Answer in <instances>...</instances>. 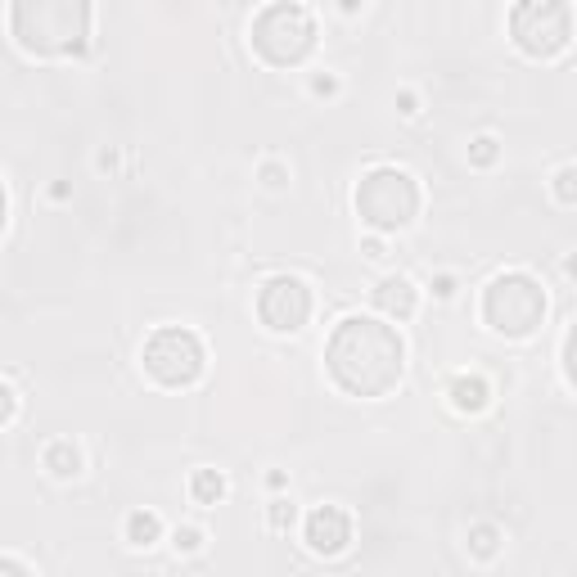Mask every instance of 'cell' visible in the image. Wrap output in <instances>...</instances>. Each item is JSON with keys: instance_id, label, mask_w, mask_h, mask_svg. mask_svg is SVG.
<instances>
[{"instance_id": "cell-20", "label": "cell", "mask_w": 577, "mask_h": 577, "mask_svg": "<svg viewBox=\"0 0 577 577\" xmlns=\"http://www.w3.org/2000/svg\"><path fill=\"white\" fill-rule=\"evenodd\" d=\"M172 542H176V551H185V555H190V551H199V546H204V532H199V528H176V537H172Z\"/></svg>"}, {"instance_id": "cell-5", "label": "cell", "mask_w": 577, "mask_h": 577, "mask_svg": "<svg viewBox=\"0 0 577 577\" xmlns=\"http://www.w3.org/2000/svg\"><path fill=\"white\" fill-rule=\"evenodd\" d=\"M482 321L505 339H528L546 321V289L523 271L496 275L482 293Z\"/></svg>"}, {"instance_id": "cell-24", "label": "cell", "mask_w": 577, "mask_h": 577, "mask_svg": "<svg viewBox=\"0 0 577 577\" xmlns=\"http://www.w3.org/2000/svg\"><path fill=\"white\" fill-rule=\"evenodd\" d=\"M433 293H438V298H452V293H456V280H452V275H443V280L433 284Z\"/></svg>"}, {"instance_id": "cell-9", "label": "cell", "mask_w": 577, "mask_h": 577, "mask_svg": "<svg viewBox=\"0 0 577 577\" xmlns=\"http://www.w3.org/2000/svg\"><path fill=\"white\" fill-rule=\"evenodd\" d=\"M347 542H352V519H347V510H339V505H316V510L307 514V546H312L316 555H343Z\"/></svg>"}, {"instance_id": "cell-18", "label": "cell", "mask_w": 577, "mask_h": 577, "mask_svg": "<svg viewBox=\"0 0 577 577\" xmlns=\"http://www.w3.org/2000/svg\"><path fill=\"white\" fill-rule=\"evenodd\" d=\"M564 379H569V388L577 393V321L569 325V339H564Z\"/></svg>"}, {"instance_id": "cell-28", "label": "cell", "mask_w": 577, "mask_h": 577, "mask_svg": "<svg viewBox=\"0 0 577 577\" xmlns=\"http://www.w3.org/2000/svg\"><path fill=\"white\" fill-rule=\"evenodd\" d=\"M339 5H343V14H356V9H361V0H339Z\"/></svg>"}, {"instance_id": "cell-10", "label": "cell", "mask_w": 577, "mask_h": 577, "mask_svg": "<svg viewBox=\"0 0 577 577\" xmlns=\"http://www.w3.org/2000/svg\"><path fill=\"white\" fill-rule=\"evenodd\" d=\"M374 307L388 316V321H411L415 316V284L406 275H383L374 289H370Z\"/></svg>"}, {"instance_id": "cell-27", "label": "cell", "mask_w": 577, "mask_h": 577, "mask_svg": "<svg viewBox=\"0 0 577 577\" xmlns=\"http://www.w3.org/2000/svg\"><path fill=\"white\" fill-rule=\"evenodd\" d=\"M564 275H569V280H577V253L569 257V262H564Z\"/></svg>"}, {"instance_id": "cell-16", "label": "cell", "mask_w": 577, "mask_h": 577, "mask_svg": "<svg viewBox=\"0 0 577 577\" xmlns=\"http://www.w3.org/2000/svg\"><path fill=\"white\" fill-rule=\"evenodd\" d=\"M555 199L560 204H577V167H560L555 172Z\"/></svg>"}, {"instance_id": "cell-2", "label": "cell", "mask_w": 577, "mask_h": 577, "mask_svg": "<svg viewBox=\"0 0 577 577\" xmlns=\"http://www.w3.org/2000/svg\"><path fill=\"white\" fill-rule=\"evenodd\" d=\"M9 32L27 55L68 59L91 45V0H14Z\"/></svg>"}, {"instance_id": "cell-26", "label": "cell", "mask_w": 577, "mask_h": 577, "mask_svg": "<svg viewBox=\"0 0 577 577\" xmlns=\"http://www.w3.org/2000/svg\"><path fill=\"white\" fill-rule=\"evenodd\" d=\"M0 573H5V577H14V573H27V569H23L18 560H0Z\"/></svg>"}, {"instance_id": "cell-22", "label": "cell", "mask_w": 577, "mask_h": 577, "mask_svg": "<svg viewBox=\"0 0 577 577\" xmlns=\"http://www.w3.org/2000/svg\"><path fill=\"white\" fill-rule=\"evenodd\" d=\"M312 91H316V95H334V91H339V82L325 73V77H312Z\"/></svg>"}, {"instance_id": "cell-8", "label": "cell", "mask_w": 577, "mask_h": 577, "mask_svg": "<svg viewBox=\"0 0 577 577\" xmlns=\"http://www.w3.org/2000/svg\"><path fill=\"white\" fill-rule=\"evenodd\" d=\"M257 316L275 334H298L312 321V289L298 275H275L257 293Z\"/></svg>"}, {"instance_id": "cell-23", "label": "cell", "mask_w": 577, "mask_h": 577, "mask_svg": "<svg viewBox=\"0 0 577 577\" xmlns=\"http://www.w3.org/2000/svg\"><path fill=\"white\" fill-rule=\"evenodd\" d=\"M14 415H18V393L5 388V424H14Z\"/></svg>"}, {"instance_id": "cell-4", "label": "cell", "mask_w": 577, "mask_h": 577, "mask_svg": "<svg viewBox=\"0 0 577 577\" xmlns=\"http://www.w3.org/2000/svg\"><path fill=\"white\" fill-rule=\"evenodd\" d=\"M253 50L271 68H298L316 50V18L298 0H275L253 18Z\"/></svg>"}, {"instance_id": "cell-15", "label": "cell", "mask_w": 577, "mask_h": 577, "mask_svg": "<svg viewBox=\"0 0 577 577\" xmlns=\"http://www.w3.org/2000/svg\"><path fill=\"white\" fill-rule=\"evenodd\" d=\"M496 154H501L496 135H478V140L469 144V163H473V167H492V163H496Z\"/></svg>"}, {"instance_id": "cell-6", "label": "cell", "mask_w": 577, "mask_h": 577, "mask_svg": "<svg viewBox=\"0 0 577 577\" xmlns=\"http://www.w3.org/2000/svg\"><path fill=\"white\" fill-rule=\"evenodd\" d=\"M510 36L532 59H555L573 36V14L564 0H514Z\"/></svg>"}, {"instance_id": "cell-1", "label": "cell", "mask_w": 577, "mask_h": 577, "mask_svg": "<svg viewBox=\"0 0 577 577\" xmlns=\"http://www.w3.org/2000/svg\"><path fill=\"white\" fill-rule=\"evenodd\" d=\"M325 370L347 397H383L402 383L406 343L388 321L343 316L325 343Z\"/></svg>"}, {"instance_id": "cell-7", "label": "cell", "mask_w": 577, "mask_h": 577, "mask_svg": "<svg viewBox=\"0 0 577 577\" xmlns=\"http://www.w3.org/2000/svg\"><path fill=\"white\" fill-rule=\"evenodd\" d=\"M208 356L194 330H181V325H163L149 334L144 343V370L163 383V388H190L199 374H204Z\"/></svg>"}, {"instance_id": "cell-3", "label": "cell", "mask_w": 577, "mask_h": 577, "mask_svg": "<svg viewBox=\"0 0 577 577\" xmlns=\"http://www.w3.org/2000/svg\"><path fill=\"white\" fill-rule=\"evenodd\" d=\"M356 217L379 234L406 231L420 217V185L402 167H374L356 185Z\"/></svg>"}, {"instance_id": "cell-12", "label": "cell", "mask_w": 577, "mask_h": 577, "mask_svg": "<svg viewBox=\"0 0 577 577\" xmlns=\"http://www.w3.org/2000/svg\"><path fill=\"white\" fill-rule=\"evenodd\" d=\"M41 464H45L55 478H77V473H82V447H77L73 438H55V443H45Z\"/></svg>"}, {"instance_id": "cell-11", "label": "cell", "mask_w": 577, "mask_h": 577, "mask_svg": "<svg viewBox=\"0 0 577 577\" xmlns=\"http://www.w3.org/2000/svg\"><path fill=\"white\" fill-rule=\"evenodd\" d=\"M447 397H452V406L461 411V415H478L482 406H487V379H478V374H456L452 379V388H447Z\"/></svg>"}, {"instance_id": "cell-14", "label": "cell", "mask_w": 577, "mask_h": 577, "mask_svg": "<svg viewBox=\"0 0 577 577\" xmlns=\"http://www.w3.org/2000/svg\"><path fill=\"white\" fill-rule=\"evenodd\" d=\"M190 496H194V505H217V501L226 496V478H222L217 469H194Z\"/></svg>"}, {"instance_id": "cell-21", "label": "cell", "mask_w": 577, "mask_h": 577, "mask_svg": "<svg viewBox=\"0 0 577 577\" xmlns=\"http://www.w3.org/2000/svg\"><path fill=\"white\" fill-rule=\"evenodd\" d=\"M262 181H266L271 190H284V185H289V172H284L280 163H266V167H262Z\"/></svg>"}, {"instance_id": "cell-13", "label": "cell", "mask_w": 577, "mask_h": 577, "mask_svg": "<svg viewBox=\"0 0 577 577\" xmlns=\"http://www.w3.org/2000/svg\"><path fill=\"white\" fill-rule=\"evenodd\" d=\"M126 542H131L135 551L158 546V542H163V519H158L154 510H135V514H126Z\"/></svg>"}, {"instance_id": "cell-17", "label": "cell", "mask_w": 577, "mask_h": 577, "mask_svg": "<svg viewBox=\"0 0 577 577\" xmlns=\"http://www.w3.org/2000/svg\"><path fill=\"white\" fill-rule=\"evenodd\" d=\"M266 519H271V532H289L293 519H298V510H293L289 501H271V514H266Z\"/></svg>"}, {"instance_id": "cell-25", "label": "cell", "mask_w": 577, "mask_h": 577, "mask_svg": "<svg viewBox=\"0 0 577 577\" xmlns=\"http://www.w3.org/2000/svg\"><path fill=\"white\" fill-rule=\"evenodd\" d=\"M361 253H365V257H383V244H379V239H365Z\"/></svg>"}, {"instance_id": "cell-19", "label": "cell", "mask_w": 577, "mask_h": 577, "mask_svg": "<svg viewBox=\"0 0 577 577\" xmlns=\"http://www.w3.org/2000/svg\"><path fill=\"white\" fill-rule=\"evenodd\" d=\"M473 551H478V560H492L496 555V528H473Z\"/></svg>"}]
</instances>
